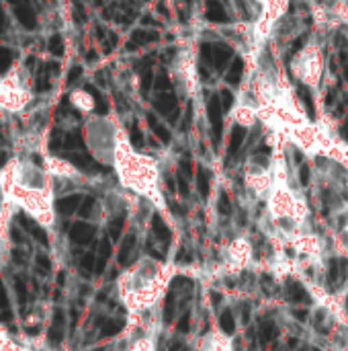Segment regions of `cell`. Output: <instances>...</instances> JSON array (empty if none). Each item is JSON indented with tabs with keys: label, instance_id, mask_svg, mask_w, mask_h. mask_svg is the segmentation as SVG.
<instances>
[{
	"label": "cell",
	"instance_id": "6da1fadb",
	"mask_svg": "<svg viewBox=\"0 0 348 351\" xmlns=\"http://www.w3.org/2000/svg\"><path fill=\"white\" fill-rule=\"evenodd\" d=\"M0 187L14 208L23 210L39 226L53 224L51 175L31 156H14L0 171Z\"/></svg>",
	"mask_w": 348,
	"mask_h": 351
},
{
	"label": "cell",
	"instance_id": "7a4b0ae2",
	"mask_svg": "<svg viewBox=\"0 0 348 351\" xmlns=\"http://www.w3.org/2000/svg\"><path fill=\"white\" fill-rule=\"evenodd\" d=\"M33 105V82L29 70L16 62L0 76V113L21 115Z\"/></svg>",
	"mask_w": 348,
	"mask_h": 351
},
{
	"label": "cell",
	"instance_id": "3957f363",
	"mask_svg": "<svg viewBox=\"0 0 348 351\" xmlns=\"http://www.w3.org/2000/svg\"><path fill=\"white\" fill-rule=\"evenodd\" d=\"M291 70L299 82L308 86H318L324 74V58L320 47L316 43H308L306 47H302L299 53L293 58Z\"/></svg>",
	"mask_w": 348,
	"mask_h": 351
},
{
	"label": "cell",
	"instance_id": "277c9868",
	"mask_svg": "<svg viewBox=\"0 0 348 351\" xmlns=\"http://www.w3.org/2000/svg\"><path fill=\"white\" fill-rule=\"evenodd\" d=\"M70 105L76 109V111H80V113H90V111H94V97L88 93V90H84V88H76V90H72L70 93Z\"/></svg>",
	"mask_w": 348,
	"mask_h": 351
},
{
	"label": "cell",
	"instance_id": "5b68a950",
	"mask_svg": "<svg viewBox=\"0 0 348 351\" xmlns=\"http://www.w3.org/2000/svg\"><path fill=\"white\" fill-rule=\"evenodd\" d=\"M287 296H289V300L295 302V304H310V302H312L308 290H306L299 282H295V280H289V282H287Z\"/></svg>",
	"mask_w": 348,
	"mask_h": 351
},
{
	"label": "cell",
	"instance_id": "8992f818",
	"mask_svg": "<svg viewBox=\"0 0 348 351\" xmlns=\"http://www.w3.org/2000/svg\"><path fill=\"white\" fill-rule=\"evenodd\" d=\"M70 237H72L74 243L86 245V243H90L92 237H94V226H92V224H86V222H78V224L72 226Z\"/></svg>",
	"mask_w": 348,
	"mask_h": 351
},
{
	"label": "cell",
	"instance_id": "52a82bcc",
	"mask_svg": "<svg viewBox=\"0 0 348 351\" xmlns=\"http://www.w3.org/2000/svg\"><path fill=\"white\" fill-rule=\"evenodd\" d=\"M135 234H127L123 245H121V251H119V265H129L131 263V257H133V249H135Z\"/></svg>",
	"mask_w": 348,
	"mask_h": 351
},
{
	"label": "cell",
	"instance_id": "ba28073f",
	"mask_svg": "<svg viewBox=\"0 0 348 351\" xmlns=\"http://www.w3.org/2000/svg\"><path fill=\"white\" fill-rule=\"evenodd\" d=\"M258 335H260V343L263 346H269L271 341H275L277 339V327H275V323L273 321H260V325H258Z\"/></svg>",
	"mask_w": 348,
	"mask_h": 351
},
{
	"label": "cell",
	"instance_id": "9c48e42d",
	"mask_svg": "<svg viewBox=\"0 0 348 351\" xmlns=\"http://www.w3.org/2000/svg\"><path fill=\"white\" fill-rule=\"evenodd\" d=\"M152 232L162 241V243H170V228L166 226V222L158 216V214H154L152 216Z\"/></svg>",
	"mask_w": 348,
	"mask_h": 351
},
{
	"label": "cell",
	"instance_id": "30bf717a",
	"mask_svg": "<svg viewBox=\"0 0 348 351\" xmlns=\"http://www.w3.org/2000/svg\"><path fill=\"white\" fill-rule=\"evenodd\" d=\"M219 327H222V331L228 333V335H232V333L236 331V319H234V313H232L230 308L222 313V317H219Z\"/></svg>",
	"mask_w": 348,
	"mask_h": 351
},
{
	"label": "cell",
	"instance_id": "8fae6325",
	"mask_svg": "<svg viewBox=\"0 0 348 351\" xmlns=\"http://www.w3.org/2000/svg\"><path fill=\"white\" fill-rule=\"evenodd\" d=\"M111 257V243L109 239H103L101 241V247H98V263H96V271H103L105 269V263L107 259Z\"/></svg>",
	"mask_w": 348,
	"mask_h": 351
},
{
	"label": "cell",
	"instance_id": "7c38bea8",
	"mask_svg": "<svg viewBox=\"0 0 348 351\" xmlns=\"http://www.w3.org/2000/svg\"><path fill=\"white\" fill-rule=\"evenodd\" d=\"M197 185H199V193H201V197H209V173H207V169H203V167H199Z\"/></svg>",
	"mask_w": 348,
	"mask_h": 351
},
{
	"label": "cell",
	"instance_id": "4fadbf2b",
	"mask_svg": "<svg viewBox=\"0 0 348 351\" xmlns=\"http://www.w3.org/2000/svg\"><path fill=\"white\" fill-rule=\"evenodd\" d=\"M78 202H80V195H70V197H64V199H59V204H57V210H59L62 214H72V212L78 208Z\"/></svg>",
	"mask_w": 348,
	"mask_h": 351
},
{
	"label": "cell",
	"instance_id": "5bb4252c",
	"mask_svg": "<svg viewBox=\"0 0 348 351\" xmlns=\"http://www.w3.org/2000/svg\"><path fill=\"white\" fill-rule=\"evenodd\" d=\"M174 304H176V302H174V292H170V294L166 296V302H164V321H166V323H172V321H174V311H176Z\"/></svg>",
	"mask_w": 348,
	"mask_h": 351
},
{
	"label": "cell",
	"instance_id": "9a60e30c",
	"mask_svg": "<svg viewBox=\"0 0 348 351\" xmlns=\"http://www.w3.org/2000/svg\"><path fill=\"white\" fill-rule=\"evenodd\" d=\"M123 226H125V220H123V216H119V218H113V222H111V226H109V237L117 241V239L121 237V232H123Z\"/></svg>",
	"mask_w": 348,
	"mask_h": 351
},
{
	"label": "cell",
	"instance_id": "2e32d148",
	"mask_svg": "<svg viewBox=\"0 0 348 351\" xmlns=\"http://www.w3.org/2000/svg\"><path fill=\"white\" fill-rule=\"evenodd\" d=\"M217 210H219V214H224V216H230V214H232V204H230V197H228V193H222V195H219Z\"/></svg>",
	"mask_w": 348,
	"mask_h": 351
},
{
	"label": "cell",
	"instance_id": "e0dca14e",
	"mask_svg": "<svg viewBox=\"0 0 348 351\" xmlns=\"http://www.w3.org/2000/svg\"><path fill=\"white\" fill-rule=\"evenodd\" d=\"M121 329H123V323L111 321V323H107V325H105V329H103V337H111V335H117V333H119Z\"/></svg>",
	"mask_w": 348,
	"mask_h": 351
},
{
	"label": "cell",
	"instance_id": "ac0fdd59",
	"mask_svg": "<svg viewBox=\"0 0 348 351\" xmlns=\"http://www.w3.org/2000/svg\"><path fill=\"white\" fill-rule=\"evenodd\" d=\"M176 329H178L180 333H187V331L191 329V313H185V315H183V319L178 321Z\"/></svg>",
	"mask_w": 348,
	"mask_h": 351
},
{
	"label": "cell",
	"instance_id": "d6986e66",
	"mask_svg": "<svg viewBox=\"0 0 348 351\" xmlns=\"http://www.w3.org/2000/svg\"><path fill=\"white\" fill-rule=\"evenodd\" d=\"M293 317H295L297 321H302V323H304V321H308L310 313H308V311H304V308H295V311H293Z\"/></svg>",
	"mask_w": 348,
	"mask_h": 351
},
{
	"label": "cell",
	"instance_id": "ffe728a7",
	"mask_svg": "<svg viewBox=\"0 0 348 351\" xmlns=\"http://www.w3.org/2000/svg\"><path fill=\"white\" fill-rule=\"evenodd\" d=\"M299 177H302V185H308L310 183V169L304 165L302 167V171H299Z\"/></svg>",
	"mask_w": 348,
	"mask_h": 351
},
{
	"label": "cell",
	"instance_id": "44dd1931",
	"mask_svg": "<svg viewBox=\"0 0 348 351\" xmlns=\"http://www.w3.org/2000/svg\"><path fill=\"white\" fill-rule=\"evenodd\" d=\"M176 261H178V263H191V261H193V257H191L187 251H180V255L176 257Z\"/></svg>",
	"mask_w": 348,
	"mask_h": 351
},
{
	"label": "cell",
	"instance_id": "7402d4cb",
	"mask_svg": "<svg viewBox=\"0 0 348 351\" xmlns=\"http://www.w3.org/2000/svg\"><path fill=\"white\" fill-rule=\"evenodd\" d=\"M178 191H180L183 195H189V187H187V183L183 181V175L178 177Z\"/></svg>",
	"mask_w": 348,
	"mask_h": 351
},
{
	"label": "cell",
	"instance_id": "603a6c76",
	"mask_svg": "<svg viewBox=\"0 0 348 351\" xmlns=\"http://www.w3.org/2000/svg\"><path fill=\"white\" fill-rule=\"evenodd\" d=\"M242 317H244V319H242L244 323H248V321H250V308H248L246 304L242 306Z\"/></svg>",
	"mask_w": 348,
	"mask_h": 351
},
{
	"label": "cell",
	"instance_id": "cb8c5ba5",
	"mask_svg": "<svg viewBox=\"0 0 348 351\" xmlns=\"http://www.w3.org/2000/svg\"><path fill=\"white\" fill-rule=\"evenodd\" d=\"M211 300H213V304H219V300H222V294H219V292H211Z\"/></svg>",
	"mask_w": 348,
	"mask_h": 351
},
{
	"label": "cell",
	"instance_id": "d4e9b609",
	"mask_svg": "<svg viewBox=\"0 0 348 351\" xmlns=\"http://www.w3.org/2000/svg\"><path fill=\"white\" fill-rule=\"evenodd\" d=\"M299 351H310V350H306V348H302V350H299Z\"/></svg>",
	"mask_w": 348,
	"mask_h": 351
},
{
	"label": "cell",
	"instance_id": "484cf974",
	"mask_svg": "<svg viewBox=\"0 0 348 351\" xmlns=\"http://www.w3.org/2000/svg\"><path fill=\"white\" fill-rule=\"evenodd\" d=\"M312 351H320V350H318V348H314V350H312Z\"/></svg>",
	"mask_w": 348,
	"mask_h": 351
},
{
	"label": "cell",
	"instance_id": "4316f807",
	"mask_svg": "<svg viewBox=\"0 0 348 351\" xmlns=\"http://www.w3.org/2000/svg\"><path fill=\"white\" fill-rule=\"evenodd\" d=\"M347 313H348V298H347Z\"/></svg>",
	"mask_w": 348,
	"mask_h": 351
}]
</instances>
